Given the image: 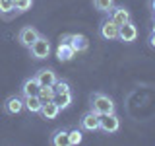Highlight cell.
I'll return each mask as SVG.
<instances>
[{
	"label": "cell",
	"instance_id": "cell-7",
	"mask_svg": "<svg viewBox=\"0 0 155 146\" xmlns=\"http://www.w3.org/2000/svg\"><path fill=\"white\" fill-rule=\"evenodd\" d=\"M35 80L39 82V86H54L56 72L52 68H41V70L35 72Z\"/></svg>",
	"mask_w": 155,
	"mask_h": 146
},
{
	"label": "cell",
	"instance_id": "cell-10",
	"mask_svg": "<svg viewBox=\"0 0 155 146\" xmlns=\"http://www.w3.org/2000/svg\"><path fill=\"white\" fill-rule=\"evenodd\" d=\"M56 57H58L60 62H68V61H72V58L76 57V51L70 47V43L60 41V45L56 47Z\"/></svg>",
	"mask_w": 155,
	"mask_h": 146
},
{
	"label": "cell",
	"instance_id": "cell-21",
	"mask_svg": "<svg viewBox=\"0 0 155 146\" xmlns=\"http://www.w3.org/2000/svg\"><path fill=\"white\" fill-rule=\"evenodd\" d=\"M33 6V0H14V10L18 12H27Z\"/></svg>",
	"mask_w": 155,
	"mask_h": 146
},
{
	"label": "cell",
	"instance_id": "cell-22",
	"mask_svg": "<svg viewBox=\"0 0 155 146\" xmlns=\"http://www.w3.org/2000/svg\"><path fill=\"white\" fill-rule=\"evenodd\" d=\"M52 88H54L56 94H62V92H70V84H68L66 80H56Z\"/></svg>",
	"mask_w": 155,
	"mask_h": 146
},
{
	"label": "cell",
	"instance_id": "cell-15",
	"mask_svg": "<svg viewBox=\"0 0 155 146\" xmlns=\"http://www.w3.org/2000/svg\"><path fill=\"white\" fill-rule=\"evenodd\" d=\"M52 101H54L60 109H66V107H70V103H72V94H70V92H62V94H56V92H54Z\"/></svg>",
	"mask_w": 155,
	"mask_h": 146
},
{
	"label": "cell",
	"instance_id": "cell-20",
	"mask_svg": "<svg viewBox=\"0 0 155 146\" xmlns=\"http://www.w3.org/2000/svg\"><path fill=\"white\" fill-rule=\"evenodd\" d=\"M81 138H84V134H81L80 129H74V130H70V133H68V144H70V146L80 144Z\"/></svg>",
	"mask_w": 155,
	"mask_h": 146
},
{
	"label": "cell",
	"instance_id": "cell-17",
	"mask_svg": "<svg viewBox=\"0 0 155 146\" xmlns=\"http://www.w3.org/2000/svg\"><path fill=\"white\" fill-rule=\"evenodd\" d=\"M37 97L41 99V103L52 101V97H54V88H52V86H41V88H39Z\"/></svg>",
	"mask_w": 155,
	"mask_h": 146
},
{
	"label": "cell",
	"instance_id": "cell-25",
	"mask_svg": "<svg viewBox=\"0 0 155 146\" xmlns=\"http://www.w3.org/2000/svg\"><path fill=\"white\" fill-rule=\"evenodd\" d=\"M151 10L155 12V0H151Z\"/></svg>",
	"mask_w": 155,
	"mask_h": 146
},
{
	"label": "cell",
	"instance_id": "cell-6",
	"mask_svg": "<svg viewBox=\"0 0 155 146\" xmlns=\"http://www.w3.org/2000/svg\"><path fill=\"white\" fill-rule=\"evenodd\" d=\"M101 37L107 39V41H114V39H118V26L113 22V19H105L103 23H101Z\"/></svg>",
	"mask_w": 155,
	"mask_h": 146
},
{
	"label": "cell",
	"instance_id": "cell-1",
	"mask_svg": "<svg viewBox=\"0 0 155 146\" xmlns=\"http://www.w3.org/2000/svg\"><path fill=\"white\" fill-rule=\"evenodd\" d=\"M91 109L99 115L114 113V101L105 94H93V97H91Z\"/></svg>",
	"mask_w": 155,
	"mask_h": 146
},
{
	"label": "cell",
	"instance_id": "cell-19",
	"mask_svg": "<svg viewBox=\"0 0 155 146\" xmlns=\"http://www.w3.org/2000/svg\"><path fill=\"white\" fill-rule=\"evenodd\" d=\"M93 6L99 10V12L109 14L110 10L114 8V0H93Z\"/></svg>",
	"mask_w": 155,
	"mask_h": 146
},
{
	"label": "cell",
	"instance_id": "cell-9",
	"mask_svg": "<svg viewBox=\"0 0 155 146\" xmlns=\"http://www.w3.org/2000/svg\"><path fill=\"white\" fill-rule=\"evenodd\" d=\"M99 121H101V115L91 109V111H87V113L81 117L80 123H81V129H85V130H97L99 129Z\"/></svg>",
	"mask_w": 155,
	"mask_h": 146
},
{
	"label": "cell",
	"instance_id": "cell-13",
	"mask_svg": "<svg viewBox=\"0 0 155 146\" xmlns=\"http://www.w3.org/2000/svg\"><path fill=\"white\" fill-rule=\"evenodd\" d=\"M4 109H6L8 113L16 115V113H19V111L23 109V99H21L19 96H12V97H8L6 103H4Z\"/></svg>",
	"mask_w": 155,
	"mask_h": 146
},
{
	"label": "cell",
	"instance_id": "cell-2",
	"mask_svg": "<svg viewBox=\"0 0 155 146\" xmlns=\"http://www.w3.org/2000/svg\"><path fill=\"white\" fill-rule=\"evenodd\" d=\"M62 41L70 43V47L74 49L76 53H84V51L89 49V41H87V37L81 35V33H70V35H64Z\"/></svg>",
	"mask_w": 155,
	"mask_h": 146
},
{
	"label": "cell",
	"instance_id": "cell-12",
	"mask_svg": "<svg viewBox=\"0 0 155 146\" xmlns=\"http://www.w3.org/2000/svg\"><path fill=\"white\" fill-rule=\"evenodd\" d=\"M43 117H45L47 121H51V119H56L58 113H60V107H58L54 101H47V103H43L41 107V111H39Z\"/></svg>",
	"mask_w": 155,
	"mask_h": 146
},
{
	"label": "cell",
	"instance_id": "cell-5",
	"mask_svg": "<svg viewBox=\"0 0 155 146\" xmlns=\"http://www.w3.org/2000/svg\"><path fill=\"white\" fill-rule=\"evenodd\" d=\"M136 37H138V29L132 22H126L122 26H118V39L124 43H134Z\"/></svg>",
	"mask_w": 155,
	"mask_h": 146
},
{
	"label": "cell",
	"instance_id": "cell-4",
	"mask_svg": "<svg viewBox=\"0 0 155 146\" xmlns=\"http://www.w3.org/2000/svg\"><path fill=\"white\" fill-rule=\"evenodd\" d=\"M29 51H31V55L35 58H47L51 55V43H48L45 37H39L37 41L29 47Z\"/></svg>",
	"mask_w": 155,
	"mask_h": 146
},
{
	"label": "cell",
	"instance_id": "cell-24",
	"mask_svg": "<svg viewBox=\"0 0 155 146\" xmlns=\"http://www.w3.org/2000/svg\"><path fill=\"white\" fill-rule=\"evenodd\" d=\"M149 45H151V47L155 49V33H153V35H151V39H149Z\"/></svg>",
	"mask_w": 155,
	"mask_h": 146
},
{
	"label": "cell",
	"instance_id": "cell-11",
	"mask_svg": "<svg viewBox=\"0 0 155 146\" xmlns=\"http://www.w3.org/2000/svg\"><path fill=\"white\" fill-rule=\"evenodd\" d=\"M110 19H113L116 26H122V23L130 22V12L124 6H114L110 10Z\"/></svg>",
	"mask_w": 155,
	"mask_h": 146
},
{
	"label": "cell",
	"instance_id": "cell-8",
	"mask_svg": "<svg viewBox=\"0 0 155 146\" xmlns=\"http://www.w3.org/2000/svg\"><path fill=\"white\" fill-rule=\"evenodd\" d=\"M39 37H41V35H39V31H37L35 27H31V26L23 27L21 31H19V43H21L23 47H27V49L31 47V45L37 41Z\"/></svg>",
	"mask_w": 155,
	"mask_h": 146
},
{
	"label": "cell",
	"instance_id": "cell-18",
	"mask_svg": "<svg viewBox=\"0 0 155 146\" xmlns=\"http://www.w3.org/2000/svg\"><path fill=\"white\" fill-rule=\"evenodd\" d=\"M52 144L54 146H68V130H64V129L56 130L54 136H52Z\"/></svg>",
	"mask_w": 155,
	"mask_h": 146
},
{
	"label": "cell",
	"instance_id": "cell-14",
	"mask_svg": "<svg viewBox=\"0 0 155 146\" xmlns=\"http://www.w3.org/2000/svg\"><path fill=\"white\" fill-rule=\"evenodd\" d=\"M39 82L35 80V76L33 78H27L25 82H23V86H21V94H23V97H27V96H37L39 94Z\"/></svg>",
	"mask_w": 155,
	"mask_h": 146
},
{
	"label": "cell",
	"instance_id": "cell-3",
	"mask_svg": "<svg viewBox=\"0 0 155 146\" xmlns=\"http://www.w3.org/2000/svg\"><path fill=\"white\" fill-rule=\"evenodd\" d=\"M99 129L103 133L110 134V133H116L120 129V119L116 117L114 113H109V115H101V121H99Z\"/></svg>",
	"mask_w": 155,
	"mask_h": 146
},
{
	"label": "cell",
	"instance_id": "cell-23",
	"mask_svg": "<svg viewBox=\"0 0 155 146\" xmlns=\"http://www.w3.org/2000/svg\"><path fill=\"white\" fill-rule=\"evenodd\" d=\"M14 10V0H0V12L8 14Z\"/></svg>",
	"mask_w": 155,
	"mask_h": 146
},
{
	"label": "cell",
	"instance_id": "cell-16",
	"mask_svg": "<svg viewBox=\"0 0 155 146\" xmlns=\"http://www.w3.org/2000/svg\"><path fill=\"white\" fill-rule=\"evenodd\" d=\"M23 105H25L31 113H39V111H41V107H43L41 99H39L37 96H27L25 99H23Z\"/></svg>",
	"mask_w": 155,
	"mask_h": 146
}]
</instances>
